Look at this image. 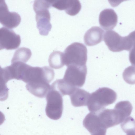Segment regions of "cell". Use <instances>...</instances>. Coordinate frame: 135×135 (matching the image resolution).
<instances>
[{
    "instance_id": "obj_1",
    "label": "cell",
    "mask_w": 135,
    "mask_h": 135,
    "mask_svg": "<svg viewBox=\"0 0 135 135\" xmlns=\"http://www.w3.org/2000/svg\"><path fill=\"white\" fill-rule=\"evenodd\" d=\"M117 98L116 93L108 88H99L90 94L87 106L90 112H96L113 104Z\"/></svg>"
},
{
    "instance_id": "obj_2",
    "label": "cell",
    "mask_w": 135,
    "mask_h": 135,
    "mask_svg": "<svg viewBox=\"0 0 135 135\" xmlns=\"http://www.w3.org/2000/svg\"><path fill=\"white\" fill-rule=\"evenodd\" d=\"M134 31L125 37L120 35L115 31L108 30L104 35V41L108 49L113 52L124 50L131 51L134 47Z\"/></svg>"
},
{
    "instance_id": "obj_3",
    "label": "cell",
    "mask_w": 135,
    "mask_h": 135,
    "mask_svg": "<svg viewBox=\"0 0 135 135\" xmlns=\"http://www.w3.org/2000/svg\"><path fill=\"white\" fill-rule=\"evenodd\" d=\"M87 49L83 44L78 42L68 46L63 53L64 64L80 66L86 65L87 60Z\"/></svg>"
},
{
    "instance_id": "obj_4",
    "label": "cell",
    "mask_w": 135,
    "mask_h": 135,
    "mask_svg": "<svg viewBox=\"0 0 135 135\" xmlns=\"http://www.w3.org/2000/svg\"><path fill=\"white\" fill-rule=\"evenodd\" d=\"M46 115L50 119L57 120L61 117L63 110L62 96L57 91L51 88L46 96Z\"/></svg>"
},
{
    "instance_id": "obj_5",
    "label": "cell",
    "mask_w": 135,
    "mask_h": 135,
    "mask_svg": "<svg viewBox=\"0 0 135 135\" xmlns=\"http://www.w3.org/2000/svg\"><path fill=\"white\" fill-rule=\"evenodd\" d=\"M68 67L64 78V81L73 87H81L84 84L87 73L86 65H70Z\"/></svg>"
},
{
    "instance_id": "obj_6",
    "label": "cell",
    "mask_w": 135,
    "mask_h": 135,
    "mask_svg": "<svg viewBox=\"0 0 135 135\" xmlns=\"http://www.w3.org/2000/svg\"><path fill=\"white\" fill-rule=\"evenodd\" d=\"M96 113L102 124L107 129L119 124L124 120L120 111L115 107L113 109L104 108Z\"/></svg>"
},
{
    "instance_id": "obj_7",
    "label": "cell",
    "mask_w": 135,
    "mask_h": 135,
    "mask_svg": "<svg viewBox=\"0 0 135 135\" xmlns=\"http://www.w3.org/2000/svg\"><path fill=\"white\" fill-rule=\"evenodd\" d=\"M21 42L20 36L13 30L5 27L0 28V50L17 49Z\"/></svg>"
},
{
    "instance_id": "obj_8",
    "label": "cell",
    "mask_w": 135,
    "mask_h": 135,
    "mask_svg": "<svg viewBox=\"0 0 135 135\" xmlns=\"http://www.w3.org/2000/svg\"><path fill=\"white\" fill-rule=\"evenodd\" d=\"M21 19L19 14L10 12L5 0H0V23L8 28H16L20 24Z\"/></svg>"
},
{
    "instance_id": "obj_9",
    "label": "cell",
    "mask_w": 135,
    "mask_h": 135,
    "mask_svg": "<svg viewBox=\"0 0 135 135\" xmlns=\"http://www.w3.org/2000/svg\"><path fill=\"white\" fill-rule=\"evenodd\" d=\"M83 125L91 135L106 134L107 129L102 124L97 113L90 112L87 114L83 120Z\"/></svg>"
},
{
    "instance_id": "obj_10",
    "label": "cell",
    "mask_w": 135,
    "mask_h": 135,
    "mask_svg": "<svg viewBox=\"0 0 135 135\" xmlns=\"http://www.w3.org/2000/svg\"><path fill=\"white\" fill-rule=\"evenodd\" d=\"M49 9L43 8L34 11L36 13L37 27L40 34L41 35H48L52 28L50 22V15Z\"/></svg>"
},
{
    "instance_id": "obj_11",
    "label": "cell",
    "mask_w": 135,
    "mask_h": 135,
    "mask_svg": "<svg viewBox=\"0 0 135 135\" xmlns=\"http://www.w3.org/2000/svg\"><path fill=\"white\" fill-rule=\"evenodd\" d=\"M99 20V24L105 30H111L117 24L118 16L113 9H105L100 12Z\"/></svg>"
},
{
    "instance_id": "obj_12",
    "label": "cell",
    "mask_w": 135,
    "mask_h": 135,
    "mask_svg": "<svg viewBox=\"0 0 135 135\" xmlns=\"http://www.w3.org/2000/svg\"><path fill=\"white\" fill-rule=\"evenodd\" d=\"M104 34V31L99 27H92L85 33L84 42L89 46L96 45L103 41Z\"/></svg>"
},
{
    "instance_id": "obj_13",
    "label": "cell",
    "mask_w": 135,
    "mask_h": 135,
    "mask_svg": "<svg viewBox=\"0 0 135 135\" xmlns=\"http://www.w3.org/2000/svg\"><path fill=\"white\" fill-rule=\"evenodd\" d=\"M90 94L83 89L76 87L69 95L72 105L79 107L87 106Z\"/></svg>"
},
{
    "instance_id": "obj_14",
    "label": "cell",
    "mask_w": 135,
    "mask_h": 135,
    "mask_svg": "<svg viewBox=\"0 0 135 135\" xmlns=\"http://www.w3.org/2000/svg\"><path fill=\"white\" fill-rule=\"evenodd\" d=\"M26 87L31 93L41 98L46 97L51 89V86L49 83L45 82L27 83Z\"/></svg>"
},
{
    "instance_id": "obj_15",
    "label": "cell",
    "mask_w": 135,
    "mask_h": 135,
    "mask_svg": "<svg viewBox=\"0 0 135 135\" xmlns=\"http://www.w3.org/2000/svg\"><path fill=\"white\" fill-rule=\"evenodd\" d=\"M48 62L50 66L55 69L62 68L65 65L63 53L58 51L52 52L49 56Z\"/></svg>"
},
{
    "instance_id": "obj_16",
    "label": "cell",
    "mask_w": 135,
    "mask_h": 135,
    "mask_svg": "<svg viewBox=\"0 0 135 135\" xmlns=\"http://www.w3.org/2000/svg\"><path fill=\"white\" fill-rule=\"evenodd\" d=\"M32 55L31 50L25 47L20 48L14 53L11 62L20 61L26 63Z\"/></svg>"
},
{
    "instance_id": "obj_17",
    "label": "cell",
    "mask_w": 135,
    "mask_h": 135,
    "mask_svg": "<svg viewBox=\"0 0 135 135\" xmlns=\"http://www.w3.org/2000/svg\"><path fill=\"white\" fill-rule=\"evenodd\" d=\"M134 120L131 117H128L121 123V126L122 129L127 134H131L132 133L131 131H133L134 128Z\"/></svg>"
},
{
    "instance_id": "obj_18",
    "label": "cell",
    "mask_w": 135,
    "mask_h": 135,
    "mask_svg": "<svg viewBox=\"0 0 135 135\" xmlns=\"http://www.w3.org/2000/svg\"><path fill=\"white\" fill-rule=\"evenodd\" d=\"M134 67L129 66L126 68L123 73V77L124 80L127 83L134 84Z\"/></svg>"
},
{
    "instance_id": "obj_19",
    "label": "cell",
    "mask_w": 135,
    "mask_h": 135,
    "mask_svg": "<svg viewBox=\"0 0 135 135\" xmlns=\"http://www.w3.org/2000/svg\"><path fill=\"white\" fill-rule=\"evenodd\" d=\"M7 83L4 80L0 79V101H4L8 97V89L6 85Z\"/></svg>"
},
{
    "instance_id": "obj_20",
    "label": "cell",
    "mask_w": 135,
    "mask_h": 135,
    "mask_svg": "<svg viewBox=\"0 0 135 135\" xmlns=\"http://www.w3.org/2000/svg\"><path fill=\"white\" fill-rule=\"evenodd\" d=\"M51 6L55 8L60 4L64 0H45Z\"/></svg>"
},
{
    "instance_id": "obj_21",
    "label": "cell",
    "mask_w": 135,
    "mask_h": 135,
    "mask_svg": "<svg viewBox=\"0 0 135 135\" xmlns=\"http://www.w3.org/2000/svg\"><path fill=\"white\" fill-rule=\"evenodd\" d=\"M128 0H108L111 6L115 7L118 6L122 2Z\"/></svg>"
},
{
    "instance_id": "obj_22",
    "label": "cell",
    "mask_w": 135,
    "mask_h": 135,
    "mask_svg": "<svg viewBox=\"0 0 135 135\" xmlns=\"http://www.w3.org/2000/svg\"><path fill=\"white\" fill-rule=\"evenodd\" d=\"M5 120V117L3 114L0 111V125L3 123Z\"/></svg>"
},
{
    "instance_id": "obj_23",
    "label": "cell",
    "mask_w": 135,
    "mask_h": 135,
    "mask_svg": "<svg viewBox=\"0 0 135 135\" xmlns=\"http://www.w3.org/2000/svg\"><path fill=\"white\" fill-rule=\"evenodd\" d=\"M0 77H2L5 79L4 68H2L0 66Z\"/></svg>"
}]
</instances>
